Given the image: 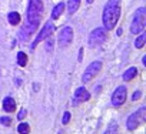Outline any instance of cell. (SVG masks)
<instances>
[{"mask_svg": "<svg viewBox=\"0 0 146 134\" xmlns=\"http://www.w3.org/2000/svg\"><path fill=\"white\" fill-rule=\"evenodd\" d=\"M25 116H26V110H22V111L17 114V118H19V120H22V118H25Z\"/></svg>", "mask_w": 146, "mask_h": 134, "instance_id": "22", "label": "cell"}, {"mask_svg": "<svg viewBox=\"0 0 146 134\" xmlns=\"http://www.w3.org/2000/svg\"><path fill=\"white\" fill-rule=\"evenodd\" d=\"M145 41H146V33H142V34L136 39V41H135V47H136V49H142V47L145 46Z\"/></svg>", "mask_w": 146, "mask_h": 134, "instance_id": "17", "label": "cell"}, {"mask_svg": "<svg viewBox=\"0 0 146 134\" xmlns=\"http://www.w3.org/2000/svg\"><path fill=\"white\" fill-rule=\"evenodd\" d=\"M52 43H53V40H52V39H49V40H47V46H46V47H47V50H50V47H52Z\"/></svg>", "mask_w": 146, "mask_h": 134, "instance_id": "23", "label": "cell"}, {"mask_svg": "<svg viewBox=\"0 0 146 134\" xmlns=\"http://www.w3.org/2000/svg\"><path fill=\"white\" fill-rule=\"evenodd\" d=\"M3 110L7 111V113L16 111V101H15L12 97H6V99L3 100Z\"/></svg>", "mask_w": 146, "mask_h": 134, "instance_id": "11", "label": "cell"}, {"mask_svg": "<svg viewBox=\"0 0 146 134\" xmlns=\"http://www.w3.org/2000/svg\"><path fill=\"white\" fill-rule=\"evenodd\" d=\"M43 17V0H30L27 9V20L19 33L20 40H27L35 33Z\"/></svg>", "mask_w": 146, "mask_h": 134, "instance_id": "1", "label": "cell"}, {"mask_svg": "<svg viewBox=\"0 0 146 134\" xmlns=\"http://www.w3.org/2000/svg\"><path fill=\"white\" fill-rule=\"evenodd\" d=\"M17 64H19L20 67H25V66L27 64V54H26V53L20 51V53L17 54Z\"/></svg>", "mask_w": 146, "mask_h": 134, "instance_id": "16", "label": "cell"}, {"mask_svg": "<svg viewBox=\"0 0 146 134\" xmlns=\"http://www.w3.org/2000/svg\"><path fill=\"white\" fill-rule=\"evenodd\" d=\"M125 101H126V87L119 86L112 94V104L115 107H120L125 104Z\"/></svg>", "mask_w": 146, "mask_h": 134, "instance_id": "8", "label": "cell"}, {"mask_svg": "<svg viewBox=\"0 0 146 134\" xmlns=\"http://www.w3.org/2000/svg\"><path fill=\"white\" fill-rule=\"evenodd\" d=\"M54 29H56V26L53 24V22H50V20H49V22H46V24H44L43 30L37 34V37L35 39V41H33V44H32L30 47H32V49H35V47H36L42 40H44V39H47L49 36H52V33L54 32Z\"/></svg>", "mask_w": 146, "mask_h": 134, "instance_id": "7", "label": "cell"}, {"mask_svg": "<svg viewBox=\"0 0 146 134\" xmlns=\"http://www.w3.org/2000/svg\"><path fill=\"white\" fill-rule=\"evenodd\" d=\"M145 24H146V10H145V7H139L135 12L133 22L130 24V33L132 34L142 33L145 30Z\"/></svg>", "mask_w": 146, "mask_h": 134, "instance_id": "3", "label": "cell"}, {"mask_svg": "<svg viewBox=\"0 0 146 134\" xmlns=\"http://www.w3.org/2000/svg\"><path fill=\"white\" fill-rule=\"evenodd\" d=\"M0 123H2L3 125H10L12 124V118L10 117H2L0 118Z\"/></svg>", "mask_w": 146, "mask_h": 134, "instance_id": "19", "label": "cell"}, {"mask_svg": "<svg viewBox=\"0 0 146 134\" xmlns=\"http://www.w3.org/2000/svg\"><path fill=\"white\" fill-rule=\"evenodd\" d=\"M86 2H88V5H92V3L95 2V0H86Z\"/></svg>", "mask_w": 146, "mask_h": 134, "instance_id": "24", "label": "cell"}, {"mask_svg": "<svg viewBox=\"0 0 146 134\" xmlns=\"http://www.w3.org/2000/svg\"><path fill=\"white\" fill-rule=\"evenodd\" d=\"M145 114H146V107H140L137 111H135L133 114H130L127 117V121H126V127L129 131H133L139 127L140 123L145 121Z\"/></svg>", "mask_w": 146, "mask_h": 134, "instance_id": "4", "label": "cell"}, {"mask_svg": "<svg viewBox=\"0 0 146 134\" xmlns=\"http://www.w3.org/2000/svg\"><path fill=\"white\" fill-rule=\"evenodd\" d=\"M100 69H102V63H100V61H93V63L88 67V69L85 70V73H83V76H82V81H83V83H88V81H90L92 79H95V77L99 74Z\"/></svg>", "mask_w": 146, "mask_h": 134, "instance_id": "6", "label": "cell"}, {"mask_svg": "<svg viewBox=\"0 0 146 134\" xmlns=\"http://www.w3.org/2000/svg\"><path fill=\"white\" fill-rule=\"evenodd\" d=\"M140 96H142V93H140V91H136V93H133L132 100H133V101H135V100H139V99H140Z\"/></svg>", "mask_w": 146, "mask_h": 134, "instance_id": "21", "label": "cell"}, {"mask_svg": "<svg viewBox=\"0 0 146 134\" xmlns=\"http://www.w3.org/2000/svg\"><path fill=\"white\" fill-rule=\"evenodd\" d=\"M7 19H9V23H10V24H13V26L19 24V23H20V20H22V17H20V14H19L17 12H10V13H9V16H7Z\"/></svg>", "mask_w": 146, "mask_h": 134, "instance_id": "15", "label": "cell"}, {"mask_svg": "<svg viewBox=\"0 0 146 134\" xmlns=\"http://www.w3.org/2000/svg\"><path fill=\"white\" fill-rule=\"evenodd\" d=\"M136 76H137V69H136V67H130V69H127V70L123 73V80H125V81H130V80H133Z\"/></svg>", "mask_w": 146, "mask_h": 134, "instance_id": "12", "label": "cell"}, {"mask_svg": "<svg viewBox=\"0 0 146 134\" xmlns=\"http://www.w3.org/2000/svg\"><path fill=\"white\" fill-rule=\"evenodd\" d=\"M64 3H59L54 9H53V12H52V19L53 20H57L60 16H62V13H63V10H64Z\"/></svg>", "mask_w": 146, "mask_h": 134, "instance_id": "13", "label": "cell"}, {"mask_svg": "<svg viewBox=\"0 0 146 134\" xmlns=\"http://www.w3.org/2000/svg\"><path fill=\"white\" fill-rule=\"evenodd\" d=\"M106 37H108V30L105 27H98L95 29L90 34H89V46L90 47H95V46H100L102 43L106 41Z\"/></svg>", "mask_w": 146, "mask_h": 134, "instance_id": "5", "label": "cell"}, {"mask_svg": "<svg viewBox=\"0 0 146 134\" xmlns=\"http://www.w3.org/2000/svg\"><path fill=\"white\" fill-rule=\"evenodd\" d=\"M17 131L20 134H27V133H30V125L27 123H20L19 127H17Z\"/></svg>", "mask_w": 146, "mask_h": 134, "instance_id": "18", "label": "cell"}, {"mask_svg": "<svg viewBox=\"0 0 146 134\" xmlns=\"http://www.w3.org/2000/svg\"><path fill=\"white\" fill-rule=\"evenodd\" d=\"M69 120H70V113H69V111H66V113L63 114V124H67V123H69Z\"/></svg>", "mask_w": 146, "mask_h": 134, "instance_id": "20", "label": "cell"}, {"mask_svg": "<svg viewBox=\"0 0 146 134\" xmlns=\"http://www.w3.org/2000/svg\"><path fill=\"white\" fill-rule=\"evenodd\" d=\"M75 97L80 101H88V100H90V93L85 87H79L75 93Z\"/></svg>", "mask_w": 146, "mask_h": 134, "instance_id": "10", "label": "cell"}, {"mask_svg": "<svg viewBox=\"0 0 146 134\" xmlns=\"http://www.w3.org/2000/svg\"><path fill=\"white\" fill-rule=\"evenodd\" d=\"M73 40V30L72 27H64L60 33H59V46L60 47H66L67 44H70Z\"/></svg>", "mask_w": 146, "mask_h": 134, "instance_id": "9", "label": "cell"}, {"mask_svg": "<svg viewBox=\"0 0 146 134\" xmlns=\"http://www.w3.org/2000/svg\"><path fill=\"white\" fill-rule=\"evenodd\" d=\"M120 12H122L120 0H109L106 3L103 9V27L106 30H112L116 26L120 17Z\"/></svg>", "mask_w": 146, "mask_h": 134, "instance_id": "2", "label": "cell"}, {"mask_svg": "<svg viewBox=\"0 0 146 134\" xmlns=\"http://www.w3.org/2000/svg\"><path fill=\"white\" fill-rule=\"evenodd\" d=\"M80 6V0H69L67 2V12L70 14H73Z\"/></svg>", "mask_w": 146, "mask_h": 134, "instance_id": "14", "label": "cell"}]
</instances>
